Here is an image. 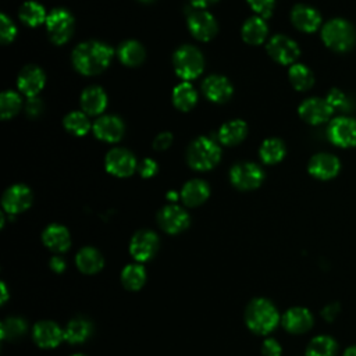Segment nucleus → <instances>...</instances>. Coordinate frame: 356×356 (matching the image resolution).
Instances as JSON below:
<instances>
[{"instance_id": "nucleus-1", "label": "nucleus", "mask_w": 356, "mask_h": 356, "mask_svg": "<svg viewBox=\"0 0 356 356\" xmlns=\"http://www.w3.org/2000/svg\"><path fill=\"white\" fill-rule=\"evenodd\" d=\"M111 57L113 49L108 44L99 40H88L74 49L71 61L82 75H97L108 67Z\"/></svg>"}, {"instance_id": "nucleus-2", "label": "nucleus", "mask_w": 356, "mask_h": 356, "mask_svg": "<svg viewBox=\"0 0 356 356\" xmlns=\"http://www.w3.org/2000/svg\"><path fill=\"white\" fill-rule=\"evenodd\" d=\"M245 323L252 332L267 335L278 325L280 314L271 300L266 298H254L246 306Z\"/></svg>"}, {"instance_id": "nucleus-3", "label": "nucleus", "mask_w": 356, "mask_h": 356, "mask_svg": "<svg viewBox=\"0 0 356 356\" xmlns=\"http://www.w3.org/2000/svg\"><path fill=\"white\" fill-rule=\"evenodd\" d=\"M323 43L337 53L349 51L356 43V29L345 18H332L321 26Z\"/></svg>"}, {"instance_id": "nucleus-4", "label": "nucleus", "mask_w": 356, "mask_h": 356, "mask_svg": "<svg viewBox=\"0 0 356 356\" xmlns=\"http://www.w3.org/2000/svg\"><path fill=\"white\" fill-rule=\"evenodd\" d=\"M221 149L218 143L207 136L196 138L188 147V164L196 171H207L218 164Z\"/></svg>"}, {"instance_id": "nucleus-5", "label": "nucleus", "mask_w": 356, "mask_h": 356, "mask_svg": "<svg viewBox=\"0 0 356 356\" xmlns=\"http://www.w3.org/2000/svg\"><path fill=\"white\" fill-rule=\"evenodd\" d=\"M172 65L179 78L191 81L203 72L204 58L197 47L192 44H182L174 51Z\"/></svg>"}, {"instance_id": "nucleus-6", "label": "nucleus", "mask_w": 356, "mask_h": 356, "mask_svg": "<svg viewBox=\"0 0 356 356\" xmlns=\"http://www.w3.org/2000/svg\"><path fill=\"white\" fill-rule=\"evenodd\" d=\"M327 136L330 142L341 149L356 147V118L339 115L328 122Z\"/></svg>"}, {"instance_id": "nucleus-7", "label": "nucleus", "mask_w": 356, "mask_h": 356, "mask_svg": "<svg viewBox=\"0 0 356 356\" xmlns=\"http://www.w3.org/2000/svg\"><path fill=\"white\" fill-rule=\"evenodd\" d=\"M74 17L64 8L53 10L46 19V31L50 40L56 44H64L74 32Z\"/></svg>"}, {"instance_id": "nucleus-8", "label": "nucleus", "mask_w": 356, "mask_h": 356, "mask_svg": "<svg viewBox=\"0 0 356 356\" xmlns=\"http://www.w3.org/2000/svg\"><path fill=\"white\" fill-rule=\"evenodd\" d=\"M264 179L263 170L250 161H241L231 167L229 181L241 191H252L261 185Z\"/></svg>"}, {"instance_id": "nucleus-9", "label": "nucleus", "mask_w": 356, "mask_h": 356, "mask_svg": "<svg viewBox=\"0 0 356 356\" xmlns=\"http://www.w3.org/2000/svg\"><path fill=\"white\" fill-rule=\"evenodd\" d=\"M160 239L152 229H139L134 234L129 242V254L138 263L152 260L159 250Z\"/></svg>"}, {"instance_id": "nucleus-10", "label": "nucleus", "mask_w": 356, "mask_h": 356, "mask_svg": "<svg viewBox=\"0 0 356 356\" xmlns=\"http://www.w3.org/2000/svg\"><path fill=\"white\" fill-rule=\"evenodd\" d=\"M268 56L282 65H292L300 56L298 43L286 35H275L267 43Z\"/></svg>"}, {"instance_id": "nucleus-11", "label": "nucleus", "mask_w": 356, "mask_h": 356, "mask_svg": "<svg viewBox=\"0 0 356 356\" xmlns=\"http://www.w3.org/2000/svg\"><path fill=\"white\" fill-rule=\"evenodd\" d=\"M298 113L305 122L310 125H320L327 121H331V117L335 111L325 99L309 97L299 104Z\"/></svg>"}, {"instance_id": "nucleus-12", "label": "nucleus", "mask_w": 356, "mask_h": 356, "mask_svg": "<svg viewBox=\"0 0 356 356\" xmlns=\"http://www.w3.org/2000/svg\"><path fill=\"white\" fill-rule=\"evenodd\" d=\"M104 167L111 175L118 178H127L135 172L136 159L129 150L115 147L106 154Z\"/></svg>"}, {"instance_id": "nucleus-13", "label": "nucleus", "mask_w": 356, "mask_h": 356, "mask_svg": "<svg viewBox=\"0 0 356 356\" xmlns=\"http://www.w3.org/2000/svg\"><path fill=\"white\" fill-rule=\"evenodd\" d=\"M157 222L160 228L171 235L179 234L189 227V214L177 204H167L157 213Z\"/></svg>"}, {"instance_id": "nucleus-14", "label": "nucleus", "mask_w": 356, "mask_h": 356, "mask_svg": "<svg viewBox=\"0 0 356 356\" xmlns=\"http://www.w3.org/2000/svg\"><path fill=\"white\" fill-rule=\"evenodd\" d=\"M32 192L24 184H15L6 189L1 197L3 210L8 214H19L31 207L32 204Z\"/></svg>"}, {"instance_id": "nucleus-15", "label": "nucleus", "mask_w": 356, "mask_h": 356, "mask_svg": "<svg viewBox=\"0 0 356 356\" xmlns=\"http://www.w3.org/2000/svg\"><path fill=\"white\" fill-rule=\"evenodd\" d=\"M309 174L320 181H328L335 178L341 171V161L332 153H317L307 164Z\"/></svg>"}, {"instance_id": "nucleus-16", "label": "nucleus", "mask_w": 356, "mask_h": 356, "mask_svg": "<svg viewBox=\"0 0 356 356\" xmlns=\"http://www.w3.org/2000/svg\"><path fill=\"white\" fill-rule=\"evenodd\" d=\"M188 29L197 40L207 42L216 36L218 26L216 18L210 13L195 10L188 15Z\"/></svg>"}, {"instance_id": "nucleus-17", "label": "nucleus", "mask_w": 356, "mask_h": 356, "mask_svg": "<svg viewBox=\"0 0 356 356\" xmlns=\"http://www.w3.org/2000/svg\"><path fill=\"white\" fill-rule=\"evenodd\" d=\"M32 338L42 349H53L64 341V330L54 321L42 320L33 325Z\"/></svg>"}, {"instance_id": "nucleus-18", "label": "nucleus", "mask_w": 356, "mask_h": 356, "mask_svg": "<svg viewBox=\"0 0 356 356\" xmlns=\"http://www.w3.org/2000/svg\"><path fill=\"white\" fill-rule=\"evenodd\" d=\"M44 83L46 75L43 70L33 64L25 65L17 78V86L19 92L28 97H35L43 89Z\"/></svg>"}, {"instance_id": "nucleus-19", "label": "nucleus", "mask_w": 356, "mask_h": 356, "mask_svg": "<svg viewBox=\"0 0 356 356\" xmlns=\"http://www.w3.org/2000/svg\"><path fill=\"white\" fill-rule=\"evenodd\" d=\"M291 22L305 33L316 32L321 26L320 13L307 4H296L291 10Z\"/></svg>"}, {"instance_id": "nucleus-20", "label": "nucleus", "mask_w": 356, "mask_h": 356, "mask_svg": "<svg viewBox=\"0 0 356 356\" xmlns=\"http://www.w3.org/2000/svg\"><path fill=\"white\" fill-rule=\"evenodd\" d=\"M202 92L213 103H225L231 99L234 88L228 78L222 75H209L202 83Z\"/></svg>"}, {"instance_id": "nucleus-21", "label": "nucleus", "mask_w": 356, "mask_h": 356, "mask_svg": "<svg viewBox=\"0 0 356 356\" xmlns=\"http://www.w3.org/2000/svg\"><path fill=\"white\" fill-rule=\"evenodd\" d=\"M93 134L97 139L103 142H118L124 135V122L117 115H102L99 117L93 127Z\"/></svg>"}, {"instance_id": "nucleus-22", "label": "nucleus", "mask_w": 356, "mask_h": 356, "mask_svg": "<svg viewBox=\"0 0 356 356\" xmlns=\"http://www.w3.org/2000/svg\"><path fill=\"white\" fill-rule=\"evenodd\" d=\"M282 327L291 334H303L313 325V316L306 307L295 306L288 309L282 318Z\"/></svg>"}, {"instance_id": "nucleus-23", "label": "nucleus", "mask_w": 356, "mask_h": 356, "mask_svg": "<svg viewBox=\"0 0 356 356\" xmlns=\"http://www.w3.org/2000/svg\"><path fill=\"white\" fill-rule=\"evenodd\" d=\"M42 241L43 245L54 253H63L71 246L70 231L61 224L47 225L42 232Z\"/></svg>"}, {"instance_id": "nucleus-24", "label": "nucleus", "mask_w": 356, "mask_h": 356, "mask_svg": "<svg viewBox=\"0 0 356 356\" xmlns=\"http://www.w3.org/2000/svg\"><path fill=\"white\" fill-rule=\"evenodd\" d=\"M107 106V95L100 86H88L81 93V107L88 115H99Z\"/></svg>"}, {"instance_id": "nucleus-25", "label": "nucleus", "mask_w": 356, "mask_h": 356, "mask_svg": "<svg viewBox=\"0 0 356 356\" xmlns=\"http://www.w3.org/2000/svg\"><path fill=\"white\" fill-rule=\"evenodd\" d=\"M210 188L203 179H191L181 189V199L189 207H196L207 200Z\"/></svg>"}, {"instance_id": "nucleus-26", "label": "nucleus", "mask_w": 356, "mask_h": 356, "mask_svg": "<svg viewBox=\"0 0 356 356\" xmlns=\"http://www.w3.org/2000/svg\"><path fill=\"white\" fill-rule=\"evenodd\" d=\"M93 332V324L86 317L78 316L70 320L64 328V341L71 345L85 342Z\"/></svg>"}, {"instance_id": "nucleus-27", "label": "nucleus", "mask_w": 356, "mask_h": 356, "mask_svg": "<svg viewBox=\"0 0 356 356\" xmlns=\"http://www.w3.org/2000/svg\"><path fill=\"white\" fill-rule=\"evenodd\" d=\"M75 264L83 274H96L103 268L104 259L96 248L85 246L76 253Z\"/></svg>"}, {"instance_id": "nucleus-28", "label": "nucleus", "mask_w": 356, "mask_h": 356, "mask_svg": "<svg viewBox=\"0 0 356 356\" xmlns=\"http://www.w3.org/2000/svg\"><path fill=\"white\" fill-rule=\"evenodd\" d=\"M242 39L249 44H260L266 40L268 28L264 18L259 15L249 17L242 25Z\"/></svg>"}, {"instance_id": "nucleus-29", "label": "nucleus", "mask_w": 356, "mask_h": 356, "mask_svg": "<svg viewBox=\"0 0 356 356\" xmlns=\"http://www.w3.org/2000/svg\"><path fill=\"white\" fill-rule=\"evenodd\" d=\"M248 134V125L242 120H231L218 129V140L225 146L241 143Z\"/></svg>"}, {"instance_id": "nucleus-30", "label": "nucleus", "mask_w": 356, "mask_h": 356, "mask_svg": "<svg viewBox=\"0 0 356 356\" xmlns=\"http://www.w3.org/2000/svg\"><path fill=\"white\" fill-rule=\"evenodd\" d=\"M118 58L122 64L128 65V67H136L139 64H142V61L145 60V47L134 39L125 40L118 46L117 50Z\"/></svg>"}, {"instance_id": "nucleus-31", "label": "nucleus", "mask_w": 356, "mask_h": 356, "mask_svg": "<svg viewBox=\"0 0 356 356\" xmlns=\"http://www.w3.org/2000/svg\"><path fill=\"white\" fill-rule=\"evenodd\" d=\"M197 102L196 89L188 82H181L172 90V103L181 111H189Z\"/></svg>"}, {"instance_id": "nucleus-32", "label": "nucleus", "mask_w": 356, "mask_h": 356, "mask_svg": "<svg viewBox=\"0 0 356 356\" xmlns=\"http://www.w3.org/2000/svg\"><path fill=\"white\" fill-rule=\"evenodd\" d=\"M288 78L291 85L299 92H306L314 85V75L312 70L300 63H295L291 65Z\"/></svg>"}, {"instance_id": "nucleus-33", "label": "nucleus", "mask_w": 356, "mask_h": 356, "mask_svg": "<svg viewBox=\"0 0 356 356\" xmlns=\"http://www.w3.org/2000/svg\"><path fill=\"white\" fill-rule=\"evenodd\" d=\"M121 282L128 291H139L146 282V270L139 263L127 264L121 271Z\"/></svg>"}, {"instance_id": "nucleus-34", "label": "nucleus", "mask_w": 356, "mask_h": 356, "mask_svg": "<svg viewBox=\"0 0 356 356\" xmlns=\"http://www.w3.org/2000/svg\"><path fill=\"white\" fill-rule=\"evenodd\" d=\"M19 19L28 25V26H39L42 25L43 22H46L47 19V14H46V10L44 7L38 3V1H33V0H29V1H25L21 8H19Z\"/></svg>"}, {"instance_id": "nucleus-35", "label": "nucleus", "mask_w": 356, "mask_h": 356, "mask_svg": "<svg viewBox=\"0 0 356 356\" xmlns=\"http://www.w3.org/2000/svg\"><path fill=\"white\" fill-rule=\"evenodd\" d=\"M286 149L281 139L278 138H268L266 139L259 150V156L263 163L266 164H277L285 157Z\"/></svg>"}, {"instance_id": "nucleus-36", "label": "nucleus", "mask_w": 356, "mask_h": 356, "mask_svg": "<svg viewBox=\"0 0 356 356\" xmlns=\"http://www.w3.org/2000/svg\"><path fill=\"white\" fill-rule=\"evenodd\" d=\"M64 128L75 136H83L90 129V121L83 111H71L63 120Z\"/></svg>"}, {"instance_id": "nucleus-37", "label": "nucleus", "mask_w": 356, "mask_h": 356, "mask_svg": "<svg viewBox=\"0 0 356 356\" xmlns=\"http://www.w3.org/2000/svg\"><path fill=\"white\" fill-rule=\"evenodd\" d=\"M337 349V342L331 337L318 335L309 342L306 348V356H335Z\"/></svg>"}, {"instance_id": "nucleus-38", "label": "nucleus", "mask_w": 356, "mask_h": 356, "mask_svg": "<svg viewBox=\"0 0 356 356\" xmlns=\"http://www.w3.org/2000/svg\"><path fill=\"white\" fill-rule=\"evenodd\" d=\"M26 321L21 317H7L6 320L1 321L0 324V337L1 339L13 341L19 337H22L26 332Z\"/></svg>"}, {"instance_id": "nucleus-39", "label": "nucleus", "mask_w": 356, "mask_h": 356, "mask_svg": "<svg viewBox=\"0 0 356 356\" xmlns=\"http://www.w3.org/2000/svg\"><path fill=\"white\" fill-rule=\"evenodd\" d=\"M21 97L14 90H6L0 96V115L3 120L14 117L21 108Z\"/></svg>"}, {"instance_id": "nucleus-40", "label": "nucleus", "mask_w": 356, "mask_h": 356, "mask_svg": "<svg viewBox=\"0 0 356 356\" xmlns=\"http://www.w3.org/2000/svg\"><path fill=\"white\" fill-rule=\"evenodd\" d=\"M325 100L330 103V106L332 107L334 111H346L350 108V100H349L348 95L338 88H332L327 93Z\"/></svg>"}, {"instance_id": "nucleus-41", "label": "nucleus", "mask_w": 356, "mask_h": 356, "mask_svg": "<svg viewBox=\"0 0 356 356\" xmlns=\"http://www.w3.org/2000/svg\"><path fill=\"white\" fill-rule=\"evenodd\" d=\"M17 35V28L14 25V22L6 15L1 14L0 15V36H1V43L7 44L11 43L14 40Z\"/></svg>"}, {"instance_id": "nucleus-42", "label": "nucleus", "mask_w": 356, "mask_h": 356, "mask_svg": "<svg viewBox=\"0 0 356 356\" xmlns=\"http://www.w3.org/2000/svg\"><path fill=\"white\" fill-rule=\"evenodd\" d=\"M250 8L261 18L271 17L275 6V0H246Z\"/></svg>"}, {"instance_id": "nucleus-43", "label": "nucleus", "mask_w": 356, "mask_h": 356, "mask_svg": "<svg viewBox=\"0 0 356 356\" xmlns=\"http://www.w3.org/2000/svg\"><path fill=\"white\" fill-rule=\"evenodd\" d=\"M261 353L263 356H281L282 348L277 339L267 338L261 345Z\"/></svg>"}, {"instance_id": "nucleus-44", "label": "nucleus", "mask_w": 356, "mask_h": 356, "mask_svg": "<svg viewBox=\"0 0 356 356\" xmlns=\"http://www.w3.org/2000/svg\"><path fill=\"white\" fill-rule=\"evenodd\" d=\"M157 170H159V167H157V164H156V161L153 160V159H143L142 160V163L139 164V174H140V177H143V178H150V177H153L156 172H157Z\"/></svg>"}, {"instance_id": "nucleus-45", "label": "nucleus", "mask_w": 356, "mask_h": 356, "mask_svg": "<svg viewBox=\"0 0 356 356\" xmlns=\"http://www.w3.org/2000/svg\"><path fill=\"white\" fill-rule=\"evenodd\" d=\"M43 110V103L40 99L35 97H29L26 104H25V111L29 117H38Z\"/></svg>"}, {"instance_id": "nucleus-46", "label": "nucleus", "mask_w": 356, "mask_h": 356, "mask_svg": "<svg viewBox=\"0 0 356 356\" xmlns=\"http://www.w3.org/2000/svg\"><path fill=\"white\" fill-rule=\"evenodd\" d=\"M172 143V135L170 132H161L153 140V147L156 150H165Z\"/></svg>"}, {"instance_id": "nucleus-47", "label": "nucleus", "mask_w": 356, "mask_h": 356, "mask_svg": "<svg viewBox=\"0 0 356 356\" xmlns=\"http://www.w3.org/2000/svg\"><path fill=\"white\" fill-rule=\"evenodd\" d=\"M49 267L51 268V271L60 274V273H63L65 270L67 264H65V260L61 256H53L50 259V261H49Z\"/></svg>"}, {"instance_id": "nucleus-48", "label": "nucleus", "mask_w": 356, "mask_h": 356, "mask_svg": "<svg viewBox=\"0 0 356 356\" xmlns=\"http://www.w3.org/2000/svg\"><path fill=\"white\" fill-rule=\"evenodd\" d=\"M338 312H339V305H338V303H331V305H328V306H325V307L323 309L321 316H323L327 321H332V320L337 317Z\"/></svg>"}, {"instance_id": "nucleus-49", "label": "nucleus", "mask_w": 356, "mask_h": 356, "mask_svg": "<svg viewBox=\"0 0 356 356\" xmlns=\"http://www.w3.org/2000/svg\"><path fill=\"white\" fill-rule=\"evenodd\" d=\"M189 1H191V4H192L195 8H197V10H204L206 7H209V6L214 4V3H217L218 0H189Z\"/></svg>"}, {"instance_id": "nucleus-50", "label": "nucleus", "mask_w": 356, "mask_h": 356, "mask_svg": "<svg viewBox=\"0 0 356 356\" xmlns=\"http://www.w3.org/2000/svg\"><path fill=\"white\" fill-rule=\"evenodd\" d=\"M0 291H1V305H4L7 302V298H8V292H7V288H6L4 282L0 284Z\"/></svg>"}, {"instance_id": "nucleus-51", "label": "nucleus", "mask_w": 356, "mask_h": 356, "mask_svg": "<svg viewBox=\"0 0 356 356\" xmlns=\"http://www.w3.org/2000/svg\"><path fill=\"white\" fill-rule=\"evenodd\" d=\"M343 356H356V345L355 346H349L345 352Z\"/></svg>"}, {"instance_id": "nucleus-52", "label": "nucleus", "mask_w": 356, "mask_h": 356, "mask_svg": "<svg viewBox=\"0 0 356 356\" xmlns=\"http://www.w3.org/2000/svg\"><path fill=\"white\" fill-rule=\"evenodd\" d=\"M71 356H86V355H83V353H74V355H71Z\"/></svg>"}, {"instance_id": "nucleus-53", "label": "nucleus", "mask_w": 356, "mask_h": 356, "mask_svg": "<svg viewBox=\"0 0 356 356\" xmlns=\"http://www.w3.org/2000/svg\"><path fill=\"white\" fill-rule=\"evenodd\" d=\"M139 1H143V3H150V1H153V0H139Z\"/></svg>"}]
</instances>
